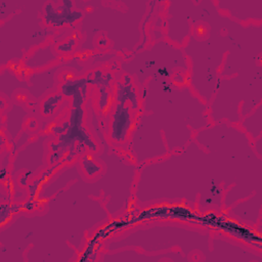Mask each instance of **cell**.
Wrapping results in <instances>:
<instances>
[{
    "instance_id": "6da1fadb",
    "label": "cell",
    "mask_w": 262,
    "mask_h": 262,
    "mask_svg": "<svg viewBox=\"0 0 262 262\" xmlns=\"http://www.w3.org/2000/svg\"><path fill=\"white\" fill-rule=\"evenodd\" d=\"M127 108H122L121 105L118 106L116 113L114 114V122L112 124V137L116 141H123L127 130L130 125V115Z\"/></svg>"
}]
</instances>
